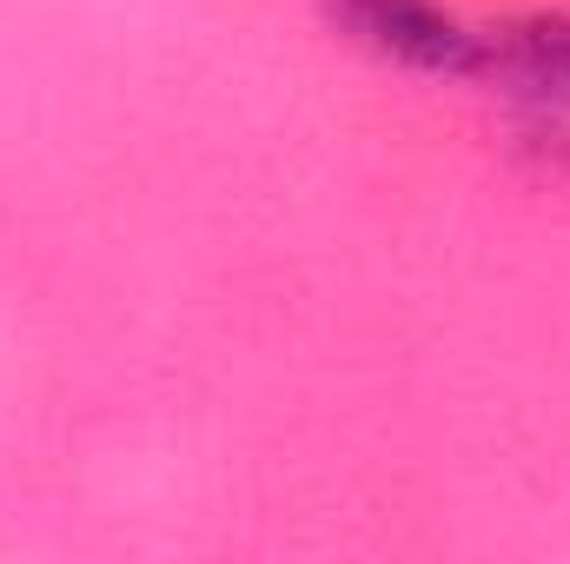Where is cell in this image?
Listing matches in <instances>:
<instances>
[{
    "label": "cell",
    "instance_id": "obj_1",
    "mask_svg": "<svg viewBox=\"0 0 570 564\" xmlns=\"http://www.w3.org/2000/svg\"><path fill=\"white\" fill-rule=\"evenodd\" d=\"M325 20L358 40L379 60H399L412 74H451V80H478L484 60V33L451 20L438 0H318Z\"/></svg>",
    "mask_w": 570,
    "mask_h": 564
},
{
    "label": "cell",
    "instance_id": "obj_2",
    "mask_svg": "<svg viewBox=\"0 0 570 564\" xmlns=\"http://www.w3.org/2000/svg\"><path fill=\"white\" fill-rule=\"evenodd\" d=\"M478 80H498L538 107H570V13H524L491 27Z\"/></svg>",
    "mask_w": 570,
    "mask_h": 564
}]
</instances>
